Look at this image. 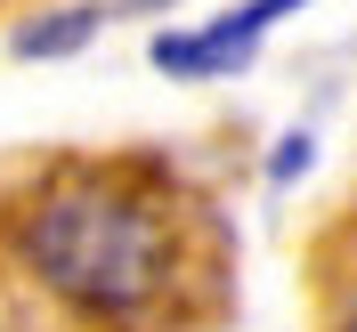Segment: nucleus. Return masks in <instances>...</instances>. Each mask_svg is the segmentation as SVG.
Wrapping results in <instances>:
<instances>
[{
  "label": "nucleus",
  "mask_w": 357,
  "mask_h": 332,
  "mask_svg": "<svg viewBox=\"0 0 357 332\" xmlns=\"http://www.w3.org/2000/svg\"><path fill=\"white\" fill-rule=\"evenodd\" d=\"M17 260L57 308L138 332L187 292V203L146 162H57L17 203Z\"/></svg>",
  "instance_id": "obj_1"
},
{
  "label": "nucleus",
  "mask_w": 357,
  "mask_h": 332,
  "mask_svg": "<svg viewBox=\"0 0 357 332\" xmlns=\"http://www.w3.org/2000/svg\"><path fill=\"white\" fill-rule=\"evenodd\" d=\"M106 8H49L41 24H17V57H73V49L98 41Z\"/></svg>",
  "instance_id": "obj_3"
},
{
  "label": "nucleus",
  "mask_w": 357,
  "mask_h": 332,
  "mask_svg": "<svg viewBox=\"0 0 357 332\" xmlns=\"http://www.w3.org/2000/svg\"><path fill=\"white\" fill-rule=\"evenodd\" d=\"M333 332H357V308H349V316H341V324H333Z\"/></svg>",
  "instance_id": "obj_5"
},
{
  "label": "nucleus",
  "mask_w": 357,
  "mask_h": 332,
  "mask_svg": "<svg viewBox=\"0 0 357 332\" xmlns=\"http://www.w3.org/2000/svg\"><path fill=\"white\" fill-rule=\"evenodd\" d=\"M309 155H317V138H309V130H284V138H276V155H268V178L292 187V178L309 171Z\"/></svg>",
  "instance_id": "obj_4"
},
{
  "label": "nucleus",
  "mask_w": 357,
  "mask_h": 332,
  "mask_svg": "<svg viewBox=\"0 0 357 332\" xmlns=\"http://www.w3.org/2000/svg\"><path fill=\"white\" fill-rule=\"evenodd\" d=\"M301 0H244V8H227L211 24H187V33H162L155 41V65L171 81H211V73H236L252 65V49L268 41V24H284Z\"/></svg>",
  "instance_id": "obj_2"
}]
</instances>
